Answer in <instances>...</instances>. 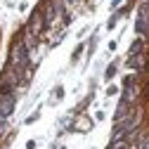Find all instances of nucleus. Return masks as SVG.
<instances>
[{
  "label": "nucleus",
  "mask_w": 149,
  "mask_h": 149,
  "mask_svg": "<svg viewBox=\"0 0 149 149\" xmlns=\"http://www.w3.org/2000/svg\"><path fill=\"white\" fill-rule=\"evenodd\" d=\"M14 66H19V64H24L26 62V47L22 45V43H17L14 45V50H12V59H10Z\"/></svg>",
  "instance_id": "f257e3e1"
},
{
  "label": "nucleus",
  "mask_w": 149,
  "mask_h": 149,
  "mask_svg": "<svg viewBox=\"0 0 149 149\" xmlns=\"http://www.w3.org/2000/svg\"><path fill=\"white\" fill-rule=\"evenodd\" d=\"M90 125H92V121H90V118H83V116H81V118L76 121V125H73V128H76V130H90Z\"/></svg>",
  "instance_id": "f03ea898"
},
{
  "label": "nucleus",
  "mask_w": 149,
  "mask_h": 149,
  "mask_svg": "<svg viewBox=\"0 0 149 149\" xmlns=\"http://www.w3.org/2000/svg\"><path fill=\"white\" fill-rule=\"evenodd\" d=\"M40 26H43V19H40V14L36 12V14H33V22H31V29H33V33H40Z\"/></svg>",
  "instance_id": "7ed1b4c3"
}]
</instances>
